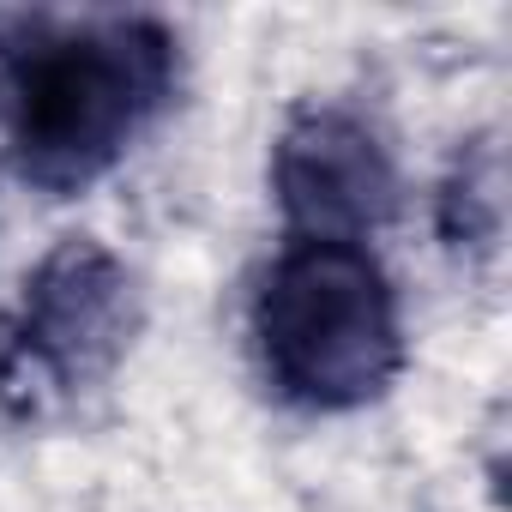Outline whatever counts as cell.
<instances>
[{"mask_svg":"<svg viewBox=\"0 0 512 512\" xmlns=\"http://www.w3.org/2000/svg\"><path fill=\"white\" fill-rule=\"evenodd\" d=\"M175 37L157 19L31 31L7 61V151L25 187L85 193L175 97Z\"/></svg>","mask_w":512,"mask_h":512,"instance_id":"1","label":"cell"},{"mask_svg":"<svg viewBox=\"0 0 512 512\" xmlns=\"http://www.w3.org/2000/svg\"><path fill=\"white\" fill-rule=\"evenodd\" d=\"M139 284L91 235L55 241L31 266L19 308L0 314V404L43 416L103 386L139 338Z\"/></svg>","mask_w":512,"mask_h":512,"instance_id":"3","label":"cell"},{"mask_svg":"<svg viewBox=\"0 0 512 512\" xmlns=\"http://www.w3.org/2000/svg\"><path fill=\"white\" fill-rule=\"evenodd\" d=\"M253 344L278 398L302 410L374 404L404 368L386 266L356 241H290L253 296Z\"/></svg>","mask_w":512,"mask_h":512,"instance_id":"2","label":"cell"},{"mask_svg":"<svg viewBox=\"0 0 512 512\" xmlns=\"http://www.w3.org/2000/svg\"><path fill=\"white\" fill-rule=\"evenodd\" d=\"M272 193L296 241H368L398 217V163L350 103H302L272 145Z\"/></svg>","mask_w":512,"mask_h":512,"instance_id":"4","label":"cell"},{"mask_svg":"<svg viewBox=\"0 0 512 512\" xmlns=\"http://www.w3.org/2000/svg\"><path fill=\"white\" fill-rule=\"evenodd\" d=\"M440 241L470 260H488L500 241V151L488 139L458 145L440 181Z\"/></svg>","mask_w":512,"mask_h":512,"instance_id":"5","label":"cell"}]
</instances>
